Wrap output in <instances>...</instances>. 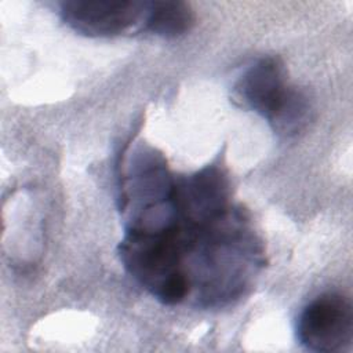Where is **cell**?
<instances>
[{
    "mask_svg": "<svg viewBox=\"0 0 353 353\" xmlns=\"http://www.w3.org/2000/svg\"><path fill=\"white\" fill-rule=\"evenodd\" d=\"M233 98L285 137L299 132L309 121V99L288 84L284 66L276 58H262L251 65L236 81Z\"/></svg>",
    "mask_w": 353,
    "mask_h": 353,
    "instance_id": "6da1fadb",
    "label": "cell"
},
{
    "mask_svg": "<svg viewBox=\"0 0 353 353\" xmlns=\"http://www.w3.org/2000/svg\"><path fill=\"white\" fill-rule=\"evenodd\" d=\"M299 343L312 352H342L353 341V310L350 301L336 292H327L301 312L296 323Z\"/></svg>",
    "mask_w": 353,
    "mask_h": 353,
    "instance_id": "7a4b0ae2",
    "label": "cell"
},
{
    "mask_svg": "<svg viewBox=\"0 0 353 353\" xmlns=\"http://www.w3.org/2000/svg\"><path fill=\"white\" fill-rule=\"evenodd\" d=\"M66 25L91 37H109L141 32L149 12V1L135 0H68L59 4Z\"/></svg>",
    "mask_w": 353,
    "mask_h": 353,
    "instance_id": "3957f363",
    "label": "cell"
},
{
    "mask_svg": "<svg viewBox=\"0 0 353 353\" xmlns=\"http://www.w3.org/2000/svg\"><path fill=\"white\" fill-rule=\"evenodd\" d=\"M194 23V14L183 1H149V12L145 22V32L171 39L190 30Z\"/></svg>",
    "mask_w": 353,
    "mask_h": 353,
    "instance_id": "277c9868",
    "label": "cell"
}]
</instances>
